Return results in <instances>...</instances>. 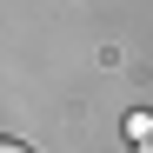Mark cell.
Masks as SVG:
<instances>
[{"label":"cell","mask_w":153,"mask_h":153,"mask_svg":"<svg viewBox=\"0 0 153 153\" xmlns=\"http://www.w3.org/2000/svg\"><path fill=\"white\" fill-rule=\"evenodd\" d=\"M126 133H133V146H146V140H153V113H133V120H126Z\"/></svg>","instance_id":"6da1fadb"},{"label":"cell","mask_w":153,"mask_h":153,"mask_svg":"<svg viewBox=\"0 0 153 153\" xmlns=\"http://www.w3.org/2000/svg\"><path fill=\"white\" fill-rule=\"evenodd\" d=\"M0 153H33V146H20V140H0Z\"/></svg>","instance_id":"7a4b0ae2"},{"label":"cell","mask_w":153,"mask_h":153,"mask_svg":"<svg viewBox=\"0 0 153 153\" xmlns=\"http://www.w3.org/2000/svg\"><path fill=\"white\" fill-rule=\"evenodd\" d=\"M140 153H153V140H146V146H140Z\"/></svg>","instance_id":"3957f363"}]
</instances>
